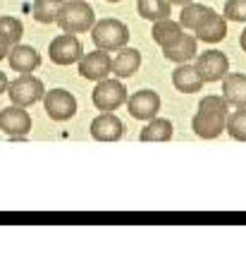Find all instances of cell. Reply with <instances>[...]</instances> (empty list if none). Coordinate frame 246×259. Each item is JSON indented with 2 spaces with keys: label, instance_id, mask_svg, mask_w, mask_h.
Listing matches in <instances>:
<instances>
[{
  "label": "cell",
  "instance_id": "1",
  "mask_svg": "<svg viewBox=\"0 0 246 259\" xmlns=\"http://www.w3.org/2000/svg\"><path fill=\"white\" fill-rule=\"evenodd\" d=\"M227 115H229V103L225 101V96H218V94L203 96L199 103V111H196L192 120L194 135L201 139L220 137L225 125H227Z\"/></svg>",
  "mask_w": 246,
  "mask_h": 259
},
{
  "label": "cell",
  "instance_id": "2",
  "mask_svg": "<svg viewBox=\"0 0 246 259\" xmlns=\"http://www.w3.org/2000/svg\"><path fill=\"white\" fill-rule=\"evenodd\" d=\"M55 24L67 34H84L96 24V12L86 0H65Z\"/></svg>",
  "mask_w": 246,
  "mask_h": 259
},
{
  "label": "cell",
  "instance_id": "3",
  "mask_svg": "<svg viewBox=\"0 0 246 259\" xmlns=\"http://www.w3.org/2000/svg\"><path fill=\"white\" fill-rule=\"evenodd\" d=\"M91 38H93V44H96V48L112 53V51H119L122 46H127L129 27L115 17H105L91 27Z\"/></svg>",
  "mask_w": 246,
  "mask_h": 259
},
{
  "label": "cell",
  "instance_id": "4",
  "mask_svg": "<svg viewBox=\"0 0 246 259\" xmlns=\"http://www.w3.org/2000/svg\"><path fill=\"white\" fill-rule=\"evenodd\" d=\"M5 94L10 96V103L22 106V108H29V106H34V103H38L43 99L46 87H43V82H41L38 77H34L31 72H24L8 84V92Z\"/></svg>",
  "mask_w": 246,
  "mask_h": 259
},
{
  "label": "cell",
  "instance_id": "5",
  "mask_svg": "<svg viewBox=\"0 0 246 259\" xmlns=\"http://www.w3.org/2000/svg\"><path fill=\"white\" fill-rule=\"evenodd\" d=\"M91 101L100 113L117 111L119 106L127 103V89H125L122 79H110V77H105V79H100V82L96 84V89H93V94H91Z\"/></svg>",
  "mask_w": 246,
  "mask_h": 259
},
{
  "label": "cell",
  "instance_id": "6",
  "mask_svg": "<svg viewBox=\"0 0 246 259\" xmlns=\"http://www.w3.org/2000/svg\"><path fill=\"white\" fill-rule=\"evenodd\" d=\"M48 56H50V63L60 65V67H67V65L79 63V58L84 56V46L77 34H67L63 31L60 36H55L48 46Z\"/></svg>",
  "mask_w": 246,
  "mask_h": 259
},
{
  "label": "cell",
  "instance_id": "7",
  "mask_svg": "<svg viewBox=\"0 0 246 259\" xmlns=\"http://www.w3.org/2000/svg\"><path fill=\"white\" fill-rule=\"evenodd\" d=\"M41 101H43V108H46L48 118L55 122L72 120L74 115H77V99L67 89H50V92L43 94Z\"/></svg>",
  "mask_w": 246,
  "mask_h": 259
},
{
  "label": "cell",
  "instance_id": "8",
  "mask_svg": "<svg viewBox=\"0 0 246 259\" xmlns=\"http://www.w3.org/2000/svg\"><path fill=\"white\" fill-rule=\"evenodd\" d=\"M196 72L203 82H222V77L229 72V58L222 51H203L196 53Z\"/></svg>",
  "mask_w": 246,
  "mask_h": 259
},
{
  "label": "cell",
  "instance_id": "9",
  "mask_svg": "<svg viewBox=\"0 0 246 259\" xmlns=\"http://www.w3.org/2000/svg\"><path fill=\"white\" fill-rule=\"evenodd\" d=\"M0 130H3L12 142L24 139L29 132H31V115L27 113V108L10 103L8 108L0 111Z\"/></svg>",
  "mask_w": 246,
  "mask_h": 259
},
{
  "label": "cell",
  "instance_id": "10",
  "mask_svg": "<svg viewBox=\"0 0 246 259\" xmlns=\"http://www.w3.org/2000/svg\"><path fill=\"white\" fill-rule=\"evenodd\" d=\"M127 111L134 120L148 122L160 111V96L153 89H139L132 96H127Z\"/></svg>",
  "mask_w": 246,
  "mask_h": 259
},
{
  "label": "cell",
  "instance_id": "11",
  "mask_svg": "<svg viewBox=\"0 0 246 259\" xmlns=\"http://www.w3.org/2000/svg\"><path fill=\"white\" fill-rule=\"evenodd\" d=\"M112 72V58L108 56V51H93V53H84L79 58V74L84 79L91 82H100Z\"/></svg>",
  "mask_w": 246,
  "mask_h": 259
},
{
  "label": "cell",
  "instance_id": "12",
  "mask_svg": "<svg viewBox=\"0 0 246 259\" xmlns=\"http://www.w3.org/2000/svg\"><path fill=\"white\" fill-rule=\"evenodd\" d=\"M194 31H196V38L203 44H218L227 36V19H225V15H220L218 10L208 8L206 17L201 19V24Z\"/></svg>",
  "mask_w": 246,
  "mask_h": 259
},
{
  "label": "cell",
  "instance_id": "13",
  "mask_svg": "<svg viewBox=\"0 0 246 259\" xmlns=\"http://www.w3.org/2000/svg\"><path fill=\"white\" fill-rule=\"evenodd\" d=\"M125 135V122L115 113H100L91 120V137L96 142H117Z\"/></svg>",
  "mask_w": 246,
  "mask_h": 259
},
{
  "label": "cell",
  "instance_id": "14",
  "mask_svg": "<svg viewBox=\"0 0 246 259\" xmlns=\"http://www.w3.org/2000/svg\"><path fill=\"white\" fill-rule=\"evenodd\" d=\"M5 60L10 63V67H12L15 72L24 74V72H34V70H38V65H41V53H38L34 46L17 44V46L10 48V53H8Z\"/></svg>",
  "mask_w": 246,
  "mask_h": 259
},
{
  "label": "cell",
  "instance_id": "15",
  "mask_svg": "<svg viewBox=\"0 0 246 259\" xmlns=\"http://www.w3.org/2000/svg\"><path fill=\"white\" fill-rule=\"evenodd\" d=\"M141 67V51L132 46H122L117 51V56L112 58V74L117 79H129L134 77Z\"/></svg>",
  "mask_w": 246,
  "mask_h": 259
},
{
  "label": "cell",
  "instance_id": "16",
  "mask_svg": "<svg viewBox=\"0 0 246 259\" xmlns=\"http://www.w3.org/2000/svg\"><path fill=\"white\" fill-rule=\"evenodd\" d=\"M24 36V24L17 17H0V60H5L10 53V48L17 46Z\"/></svg>",
  "mask_w": 246,
  "mask_h": 259
},
{
  "label": "cell",
  "instance_id": "17",
  "mask_svg": "<svg viewBox=\"0 0 246 259\" xmlns=\"http://www.w3.org/2000/svg\"><path fill=\"white\" fill-rule=\"evenodd\" d=\"M199 53V38L192 36V34H182V36L174 41L172 46L163 48V56L165 60H170V63H189L194 60Z\"/></svg>",
  "mask_w": 246,
  "mask_h": 259
},
{
  "label": "cell",
  "instance_id": "18",
  "mask_svg": "<svg viewBox=\"0 0 246 259\" xmlns=\"http://www.w3.org/2000/svg\"><path fill=\"white\" fill-rule=\"evenodd\" d=\"M222 96L229 106L246 108V74L227 72L222 77Z\"/></svg>",
  "mask_w": 246,
  "mask_h": 259
},
{
  "label": "cell",
  "instance_id": "19",
  "mask_svg": "<svg viewBox=\"0 0 246 259\" xmlns=\"http://www.w3.org/2000/svg\"><path fill=\"white\" fill-rule=\"evenodd\" d=\"M172 84L177 92L182 94H196L203 89V79H201V74L196 72V67L189 63H179L177 67H174L172 72Z\"/></svg>",
  "mask_w": 246,
  "mask_h": 259
},
{
  "label": "cell",
  "instance_id": "20",
  "mask_svg": "<svg viewBox=\"0 0 246 259\" xmlns=\"http://www.w3.org/2000/svg\"><path fill=\"white\" fill-rule=\"evenodd\" d=\"M151 34H153V41L158 44V46L167 48V46H172L174 41L182 36L184 29H182L179 22H174V19H170V17H163V19H158V22H153Z\"/></svg>",
  "mask_w": 246,
  "mask_h": 259
},
{
  "label": "cell",
  "instance_id": "21",
  "mask_svg": "<svg viewBox=\"0 0 246 259\" xmlns=\"http://www.w3.org/2000/svg\"><path fill=\"white\" fill-rule=\"evenodd\" d=\"M174 135V125L170 118H151L146 122V127L141 130V135L139 139L141 142H170Z\"/></svg>",
  "mask_w": 246,
  "mask_h": 259
},
{
  "label": "cell",
  "instance_id": "22",
  "mask_svg": "<svg viewBox=\"0 0 246 259\" xmlns=\"http://www.w3.org/2000/svg\"><path fill=\"white\" fill-rule=\"evenodd\" d=\"M137 10L139 15L148 22H158L163 17H170V0H137Z\"/></svg>",
  "mask_w": 246,
  "mask_h": 259
},
{
  "label": "cell",
  "instance_id": "23",
  "mask_svg": "<svg viewBox=\"0 0 246 259\" xmlns=\"http://www.w3.org/2000/svg\"><path fill=\"white\" fill-rule=\"evenodd\" d=\"M63 3L65 0H34L31 17L36 19L38 24H53L60 8H63Z\"/></svg>",
  "mask_w": 246,
  "mask_h": 259
},
{
  "label": "cell",
  "instance_id": "24",
  "mask_svg": "<svg viewBox=\"0 0 246 259\" xmlns=\"http://www.w3.org/2000/svg\"><path fill=\"white\" fill-rule=\"evenodd\" d=\"M206 12H208V5H199V3H187L182 5V12H179V24L182 29H196L201 24V19L206 17Z\"/></svg>",
  "mask_w": 246,
  "mask_h": 259
},
{
  "label": "cell",
  "instance_id": "25",
  "mask_svg": "<svg viewBox=\"0 0 246 259\" xmlns=\"http://www.w3.org/2000/svg\"><path fill=\"white\" fill-rule=\"evenodd\" d=\"M225 130L229 132V137L232 139L246 142V108H237L234 113H229Z\"/></svg>",
  "mask_w": 246,
  "mask_h": 259
},
{
  "label": "cell",
  "instance_id": "26",
  "mask_svg": "<svg viewBox=\"0 0 246 259\" xmlns=\"http://www.w3.org/2000/svg\"><path fill=\"white\" fill-rule=\"evenodd\" d=\"M222 15L229 22H246V0H227Z\"/></svg>",
  "mask_w": 246,
  "mask_h": 259
},
{
  "label": "cell",
  "instance_id": "27",
  "mask_svg": "<svg viewBox=\"0 0 246 259\" xmlns=\"http://www.w3.org/2000/svg\"><path fill=\"white\" fill-rule=\"evenodd\" d=\"M8 84H10L8 74H5V72H0V94H5V92H8Z\"/></svg>",
  "mask_w": 246,
  "mask_h": 259
},
{
  "label": "cell",
  "instance_id": "28",
  "mask_svg": "<svg viewBox=\"0 0 246 259\" xmlns=\"http://www.w3.org/2000/svg\"><path fill=\"white\" fill-rule=\"evenodd\" d=\"M239 46H241V51L246 53V29L241 31V36H239Z\"/></svg>",
  "mask_w": 246,
  "mask_h": 259
},
{
  "label": "cell",
  "instance_id": "29",
  "mask_svg": "<svg viewBox=\"0 0 246 259\" xmlns=\"http://www.w3.org/2000/svg\"><path fill=\"white\" fill-rule=\"evenodd\" d=\"M187 3H192V0H170V5H179V8L187 5Z\"/></svg>",
  "mask_w": 246,
  "mask_h": 259
},
{
  "label": "cell",
  "instance_id": "30",
  "mask_svg": "<svg viewBox=\"0 0 246 259\" xmlns=\"http://www.w3.org/2000/svg\"><path fill=\"white\" fill-rule=\"evenodd\" d=\"M108 3H119V0H108Z\"/></svg>",
  "mask_w": 246,
  "mask_h": 259
}]
</instances>
